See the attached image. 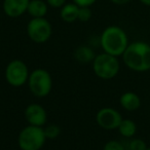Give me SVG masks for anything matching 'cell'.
<instances>
[{"mask_svg":"<svg viewBox=\"0 0 150 150\" xmlns=\"http://www.w3.org/2000/svg\"><path fill=\"white\" fill-rule=\"evenodd\" d=\"M46 136L42 127L29 125L19 134L18 144L21 150H40L45 144Z\"/></svg>","mask_w":150,"mask_h":150,"instance_id":"cell-4","label":"cell"},{"mask_svg":"<svg viewBox=\"0 0 150 150\" xmlns=\"http://www.w3.org/2000/svg\"><path fill=\"white\" fill-rule=\"evenodd\" d=\"M103 150H125L122 143H120L117 140H110L103 147Z\"/></svg>","mask_w":150,"mask_h":150,"instance_id":"cell-19","label":"cell"},{"mask_svg":"<svg viewBox=\"0 0 150 150\" xmlns=\"http://www.w3.org/2000/svg\"><path fill=\"white\" fill-rule=\"evenodd\" d=\"M97 0H73V3L78 5L79 7H91L96 3Z\"/></svg>","mask_w":150,"mask_h":150,"instance_id":"cell-21","label":"cell"},{"mask_svg":"<svg viewBox=\"0 0 150 150\" xmlns=\"http://www.w3.org/2000/svg\"><path fill=\"white\" fill-rule=\"evenodd\" d=\"M147 145L146 142L142 139H133L129 143V150H146Z\"/></svg>","mask_w":150,"mask_h":150,"instance_id":"cell-17","label":"cell"},{"mask_svg":"<svg viewBox=\"0 0 150 150\" xmlns=\"http://www.w3.org/2000/svg\"><path fill=\"white\" fill-rule=\"evenodd\" d=\"M25 118L29 125L43 127L47 121V112L41 105L30 104L25 109Z\"/></svg>","mask_w":150,"mask_h":150,"instance_id":"cell-9","label":"cell"},{"mask_svg":"<svg viewBox=\"0 0 150 150\" xmlns=\"http://www.w3.org/2000/svg\"><path fill=\"white\" fill-rule=\"evenodd\" d=\"M92 18V11L90 7H79V11H78V21L86 23L88 22Z\"/></svg>","mask_w":150,"mask_h":150,"instance_id":"cell-18","label":"cell"},{"mask_svg":"<svg viewBox=\"0 0 150 150\" xmlns=\"http://www.w3.org/2000/svg\"><path fill=\"white\" fill-rule=\"evenodd\" d=\"M44 129V133H45V136H46V139H56L60 136L61 134V127L57 125H46Z\"/></svg>","mask_w":150,"mask_h":150,"instance_id":"cell-16","label":"cell"},{"mask_svg":"<svg viewBox=\"0 0 150 150\" xmlns=\"http://www.w3.org/2000/svg\"><path fill=\"white\" fill-rule=\"evenodd\" d=\"M111 2L114 3V4H117V5H123V4H127L129 3L131 0H110Z\"/></svg>","mask_w":150,"mask_h":150,"instance_id":"cell-22","label":"cell"},{"mask_svg":"<svg viewBox=\"0 0 150 150\" xmlns=\"http://www.w3.org/2000/svg\"><path fill=\"white\" fill-rule=\"evenodd\" d=\"M5 79L9 86L13 88H21L29 78V69L22 60H13L5 68Z\"/></svg>","mask_w":150,"mask_h":150,"instance_id":"cell-6","label":"cell"},{"mask_svg":"<svg viewBox=\"0 0 150 150\" xmlns=\"http://www.w3.org/2000/svg\"><path fill=\"white\" fill-rule=\"evenodd\" d=\"M48 6L52 8H61L66 4V0H45Z\"/></svg>","mask_w":150,"mask_h":150,"instance_id":"cell-20","label":"cell"},{"mask_svg":"<svg viewBox=\"0 0 150 150\" xmlns=\"http://www.w3.org/2000/svg\"><path fill=\"white\" fill-rule=\"evenodd\" d=\"M28 86L32 95L37 98L48 96L52 88V78L48 71L42 68L33 70L28 78Z\"/></svg>","mask_w":150,"mask_h":150,"instance_id":"cell-5","label":"cell"},{"mask_svg":"<svg viewBox=\"0 0 150 150\" xmlns=\"http://www.w3.org/2000/svg\"><path fill=\"white\" fill-rule=\"evenodd\" d=\"M48 11V4L43 0H30L27 13L31 18H45Z\"/></svg>","mask_w":150,"mask_h":150,"instance_id":"cell-12","label":"cell"},{"mask_svg":"<svg viewBox=\"0 0 150 150\" xmlns=\"http://www.w3.org/2000/svg\"><path fill=\"white\" fill-rule=\"evenodd\" d=\"M119 104L125 110L133 112L141 107V99L136 93L125 92L119 98Z\"/></svg>","mask_w":150,"mask_h":150,"instance_id":"cell-11","label":"cell"},{"mask_svg":"<svg viewBox=\"0 0 150 150\" xmlns=\"http://www.w3.org/2000/svg\"><path fill=\"white\" fill-rule=\"evenodd\" d=\"M30 0H3V11L9 18H19L27 13Z\"/></svg>","mask_w":150,"mask_h":150,"instance_id":"cell-10","label":"cell"},{"mask_svg":"<svg viewBox=\"0 0 150 150\" xmlns=\"http://www.w3.org/2000/svg\"><path fill=\"white\" fill-rule=\"evenodd\" d=\"M146 150H150V147H147V149H146Z\"/></svg>","mask_w":150,"mask_h":150,"instance_id":"cell-24","label":"cell"},{"mask_svg":"<svg viewBox=\"0 0 150 150\" xmlns=\"http://www.w3.org/2000/svg\"><path fill=\"white\" fill-rule=\"evenodd\" d=\"M78 11L79 6L75 3H66L63 7H61L60 17L66 23H73L78 21Z\"/></svg>","mask_w":150,"mask_h":150,"instance_id":"cell-13","label":"cell"},{"mask_svg":"<svg viewBox=\"0 0 150 150\" xmlns=\"http://www.w3.org/2000/svg\"><path fill=\"white\" fill-rule=\"evenodd\" d=\"M93 70L99 78L104 80H110L114 78L119 72L120 63L117 57L102 52L96 56L93 61Z\"/></svg>","mask_w":150,"mask_h":150,"instance_id":"cell-3","label":"cell"},{"mask_svg":"<svg viewBox=\"0 0 150 150\" xmlns=\"http://www.w3.org/2000/svg\"><path fill=\"white\" fill-rule=\"evenodd\" d=\"M74 58L81 64H88V63H93L94 59L96 58V54L90 46L80 45L75 50Z\"/></svg>","mask_w":150,"mask_h":150,"instance_id":"cell-14","label":"cell"},{"mask_svg":"<svg viewBox=\"0 0 150 150\" xmlns=\"http://www.w3.org/2000/svg\"><path fill=\"white\" fill-rule=\"evenodd\" d=\"M118 132L122 137L132 138L137 133V125L134 120L127 118H122L120 125L118 127Z\"/></svg>","mask_w":150,"mask_h":150,"instance_id":"cell-15","label":"cell"},{"mask_svg":"<svg viewBox=\"0 0 150 150\" xmlns=\"http://www.w3.org/2000/svg\"><path fill=\"white\" fill-rule=\"evenodd\" d=\"M52 28L45 18H32L27 25V34L35 43H44L50 38Z\"/></svg>","mask_w":150,"mask_h":150,"instance_id":"cell-7","label":"cell"},{"mask_svg":"<svg viewBox=\"0 0 150 150\" xmlns=\"http://www.w3.org/2000/svg\"><path fill=\"white\" fill-rule=\"evenodd\" d=\"M100 43L104 52L114 57H120L129 45V38L122 28L118 26H108L100 37Z\"/></svg>","mask_w":150,"mask_h":150,"instance_id":"cell-2","label":"cell"},{"mask_svg":"<svg viewBox=\"0 0 150 150\" xmlns=\"http://www.w3.org/2000/svg\"><path fill=\"white\" fill-rule=\"evenodd\" d=\"M121 57L129 70L135 72H147L150 70V44L148 42L138 40L129 43Z\"/></svg>","mask_w":150,"mask_h":150,"instance_id":"cell-1","label":"cell"},{"mask_svg":"<svg viewBox=\"0 0 150 150\" xmlns=\"http://www.w3.org/2000/svg\"><path fill=\"white\" fill-rule=\"evenodd\" d=\"M139 1L146 6H150V0H139Z\"/></svg>","mask_w":150,"mask_h":150,"instance_id":"cell-23","label":"cell"},{"mask_svg":"<svg viewBox=\"0 0 150 150\" xmlns=\"http://www.w3.org/2000/svg\"><path fill=\"white\" fill-rule=\"evenodd\" d=\"M122 120L121 114L114 108L104 107L101 108L96 114V121L99 127L107 131L117 129Z\"/></svg>","mask_w":150,"mask_h":150,"instance_id":"cell-8","label":"cell"}]
</instances>
